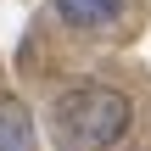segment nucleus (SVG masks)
<instances>
[{"label":"nucleus","instance_id":"obj_1","mask_svg":"<svg viewBox=\"0 0 151 151\" xmlns=\"http://www.w3.org/2000/svg\"><path fill=\"white\" fill-rule=\"evenodd\" d=\"M129 123H134V106L112 84H78L50 106V129L62 151H118L129 140Z\"/></svg>","mask_w":151,"mask_h":151},{"label":"nucleus","instance_id":"obj_2","mask_svg":"<svg viewBox=\"0 0 151 151\" xmlns=\"http://www.w3.org/2000/svg\"><path fill=\"white\" fill-rule=\"evenodd\" d=\"M129 0H50V11L67 22V28H112L123 17Z\"/></svg>","mask_w":151,"mask_h":151},{"label":"nucleus","instance_id":"obj_3","mask_svg":"<svg viewBox=\"0 0 151 151\" xmlns=\"http://www.w3.org/2000/svg\"><path fill=\"white\" fill-rule=\"evenodd\" d=\"M0 151H34V118L11 95H0Z\"/></svg>","mask_w":151,"mask_h":151}]
</instances>
